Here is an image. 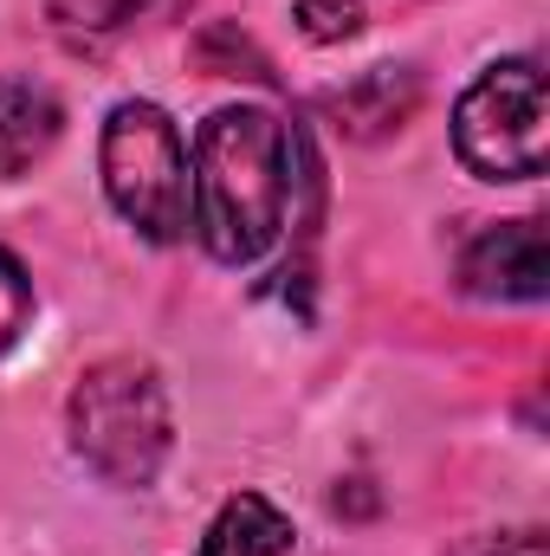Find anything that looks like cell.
Returning a JSON list of instances; mask_svg holds the SVG:
<instances>
[{
  "label": "cell",
  "instance_id": "cell-1",
  "mask_svg": "<svg viewBox=\"0 0 550 556\" xmlns=\"http://www.w3.org/2000/svg\"><path fill=\"white\" fill-rule=\"evenodd\" d=\"M311 142L285 130L260 104H227L201 124L188 175H195V233L221 266H253L273 253L291 214V188Z\"/></svg>",
  "mask_w": 550,
  "mask_h": 556
},
{
  "label": "cell",
  "instance_id": "cell-2",
  "mask_svg": "<svg viewBox=\"0 0 550 556\" xmlns=\"http://www.w3.org/2000/svg\"><path fill=\"white\" fill-rule=\"evenodd\" d=\"M72 446L104 485H149L168 459V389L155 363L142 356H104L72 389Z\"/></svg>",
  "mask_w": 550,
  "mask_h": 556
},
{
  "label": "cell",
  "instance_id": "cell-3",
  "mask_svg": "<svg viewBox=\"0 0 550 556\" xmlns=\"http://www.w3.org/2000/svg\"><path fill=\"white\" fill-rule=\"evenodd\" d=\"M98 168H104V194L111 207L137 227L142 240L175 247L195 233V175H188V142L168 124L162 104H117L104 117L98 142Z\"/></svg>",
  "mask_w": 550,
  "mask_h": 556
},
{
  "label": "cell",
  "instance_id": "cell-4",
  "mask_svg": "<svg viewBox=\"0 0 550 556\" xmlns=\"http://www.w3.org/2000/svg\"><path fill=\"white\" fill-rule=\"evenodd\" d=\"M453 149L479 181H532L545 175L550 149V91L538 59L486 65L460 111H453Z\"/></svg>",
  "mask_w": 550,
  "mask_h": 556
},
{
  "label": "cell",
  "instance_id": "cell-5",
  "mask_svg": "<svg viewBox=\"0 0 550 556\" xmlns=\"http://www.w3.org/2000/svg\"><path fill=\"white\" fill-rule=\"evenodd\" d=\"M460 285L473 298H499V304H532L550 285V247L545 220H505L486 227L466 253H460Z\"/></svg>",
  "mask_w": 550,
  "mask_h": 556
},
{
  "label": "cell",
  "instance_id": "cell-6",
  "mask_svg": "<svg viewBox=\"0 0 550 556\" xmlns=\"http://www.w3.org/2000/svg\"><path fill=\"white\" fill-rule=\"evenodd\" d=\"M65 130V104L39 78H0V175H26Z\"/></svg>",
  "mask_w": 550,
  "mask_h": 556
},
{
  "label": "cell",
  "instance_id": "cell-7",
  "mask_svg": "<svg viewBox=\"0 0 550 556\" xmlns=\"http://www.w3.org/2000/svg\"><path fill=\"white\" fill-rule=\"evenodd\" d=\"M182 0H46V20L65 46L78 52H98L111 39H124L130 26H149L162 13H175Z\"/></svg>",
  "mask_w": 550,
  "mask_h": 556
},
{
  "label": "cell",
  "instance_id": "cell-8",
  "mask_svg": "<svg viewBox=\"0 0 550 556\" xmlns=\"http://www.w3.org/2000/svg\"><path fill=\"white\" fill-rule=\"evenodd\" d=\"M285 551H291V525L278 518L260 492L227 498L221 518L201 538V556H285Z\"/></svg>",
  "mask_w": 550,
  "mask_h": 556
},
{
  "label": "cell",
  "instance_id": "cell-9",
  "mask_svg": "<svg viewBox=\"0 0 550 556\" xmlns=\"http://www.w3.org/2000/svg\"><path fill=\"white\" fill-rule=\"evenodd\" d=\"M26 324H33V278L13 253H0V356L26 337Z\"/></svg>",
  "mask_w": 550,
  "mask_h": 556
},
{
  "label": "cell",
  "instance_id": "cell-10",
  "mask_svg": "<svg viewBox=\"0 0 550 556\" xmlns=\"http://www.w3.org/2000/svg\"><path fill=\"white\" fill-rule=\"evenodd\" d=\"M298 26L330 46V39H350L363 26V7L357 0H298Z\"/></svg>",
  "mask_w": 550,
  "mask_h": 556
},
{
  "label": "cell",
  "instance_id": "cell-11",
  "mask_svg": "<svg viewBox=\"0 0 550 556\" xmlns=\"http://www.w3.org/2000/svg\"><path fill=\"white\" fill-rule=\"evenodd\" d=\"M486 556H545V538L538 531H512V538L486 544Z\"/></svg>",
  "mask_w": 550,
  "mask_h": 556
}]
</instances>
